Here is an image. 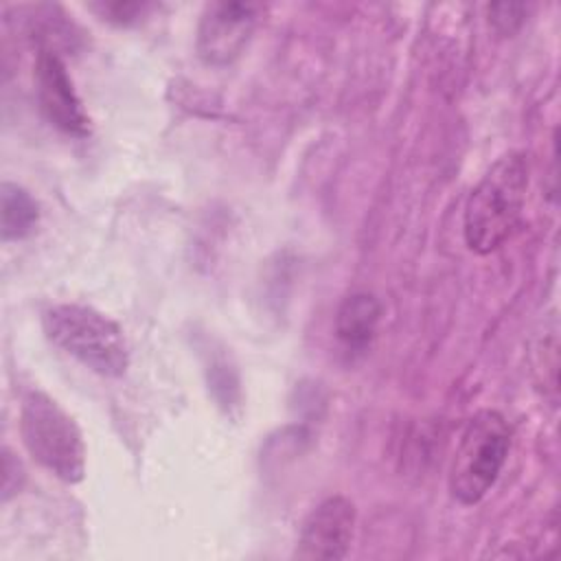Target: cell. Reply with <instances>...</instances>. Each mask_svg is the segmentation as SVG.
<instances>
[{
  "label": "cell",
  "mask_w": 561,
  "mask_h": 561,
  "mask_svg": "<svg viewBox=\"0 0 561 561\" xmlns=\"http://www.w3.org/2000/svg\"><path fill=\"white\" fill-rule=\"evenodd\" d=\"M528 191V158L522 151L500 156L471 191L462 234L476 254H491L502 248L519 226Z\"/></svg>",
  "instance_id": "cell-1"
},
{
  "label": "cell",
  "mask_w": 561,
  "mask_h": 561,
  "mask_svg": "<svg viewBox=\"0 0 561 561\" xmlns=\"http://www.w3.org/2000/svg\"><path fill=\"white\" fill-rule=\"evenodd\" d=\"M42 327L46 337L101 377H121L129 366V348L123 329L79 302H59L44 311Z\"/></svg>",
  "instance_id": "cell-2"
},
{
  "label": "cell",
  "mask_w": 561,
  "mask_h": 561,
  "mask_svg": "<svg viewBox=\"0 0 561 561\" xmlns=\"http://www.w3.org/2000/svg\"><path fill=\"white\" fill-rule=\"evenodd\" d=\"M20 436L35 462L61 482L85 476V443L75 419L46 392L28 390L20 401Z\"/></svg>",
  "instance_id": "cell-3"
},
{
  "label": "cell",
  "mask_w": 561,
  "mask_h": 561,
  "mask_svg": "<svg viewBox=\"0 0 561 561\" xmlns=\"http://www.w3.org/2000/svg\"><path fill=\"white\" fill-rule=\"evenodd\" d=\"M511 449V427L497 410H478L465 425L447 484L454 500L478 504L495 484Z\"/></svg>",
  "instance_id": "cell-4"
},
{
  "label": "cell",
  "mask_w": 561,
  "mask_h": 561,
  "mask_svg": "<svg viewBox=\"0 0 561 561\" xmlns=\"http://www.w3.org/2000/svg\"><path fill=\"white\" fill-rule=\"evenodd\" d=\"M263 7L243 0H215L202 11L197 24V55L208 66L232 64L252 39Z\"/></svg>",
  "instance_id": "cell-5"
},
{
  "label": "cell",
  "mask_w": 561,
  "mask_h": 561,
  "mask_svg": "<svg viewBox=\"0 0 561 561\" xmlns=\"http://www.w3.org/2000/svg\"><path fill=\"white\" fill-rule=\"evenodd\" d=\"M355 504L344 495H331L305 517L294 554L305 561L344 559L355 535Z\"/></svg>",
  "instance_id": "cell-6"
},
{
  "label": "cell",
  "mask_w": 561,
  "mask_h": 561,
  "mask_svg": "<svg viewBox=\"0 0 561 561\" xmlns=\"http://www.w3.org/2000/svg\"><path fill=\"white\" fill-rule=\"evenodd\" d=\"M35 92L39 110L50 125L77 138L90 134V116L85 114L83 103L72 85L68 68L50 48H42L37 53Z\"/></svg>",
  "instance_id": "cell-7"
},
{
  "label": "cell",
  "mask_w": 561,
  "mask_h": 561,
  "mask_svg": "<svg viewBox=\"0 0 561 561\" xmlns=\"http://www.w3.org/2000/svg\"><path fill=\"white\" fill-rule=\"evenodd\" d=\"M381 305L368 291H355L342 300L335 313V335L337 340L353 351L364 348L379 324Z\"/></svg>",
  "instance_id": "cell-8"
},
{
  "label": "cell",
  "mask_w": 561,
  "mask_h": 561,
  "mask_svg": "<svg viewBox=\"0 0 561 561\" xmlns=\"http://www.w3.org/2000/svg\"><path fill=\"white\" fill-rule=\"evenodd\" d=\"M39 224V206L35 197L15 182L0 186V232L2 241H20L33 234Z\"/></svg>",
  "instance_id": "cell-9"
},
{
  "label": "cell",
  "mask_w": 561,
  "mask_h": 561,
  "mask_svg": "<svg viewBox=\"0 0 561 561\" xmlns=\"http://www.w3.org/2000/svg\"><path fill=\"white\" fill-rule=\"evenodd\" d=\"M92 9L99 11V15H103V20H107L112 24L129 26V24L138 22L151 9V4L149 2L116 0V2H96V4H92Z\"/></svg>",
  "instance_id": "cell-10"
},
{
  "label": "cell",
  "mask_w": 561,
  "mask_h": 561,
  "mask_svg": "<svg viewBox=\"0 0 561 561\" xmlns=\"http://www.w3.org/2000/svg\"><path fill=\"white\" fill-rule=\"evenodd\" d=\"M489 15L493 26L504 33L511 35L519 28V24L524 22V4H515V2H497L489 7Z\"/></svg>",
  "instance_id": "cell-11"
},
{
  "label": "cell",
  "mask_w": 561,
  "mask_h": 561,
  "mask_svg": "<svg viewBox=\"0 0 561 561\" xmlns=\"http://www.w3.org/2000/svg\"><path fill=\"white\" fill-rule=\"evenodd\" d=\"M22 482V467L13 458L9 449L2 451V502H7L13 493H18Z\"/></svg>",
  "instance_id": "cell-12"
}]
</instances>
